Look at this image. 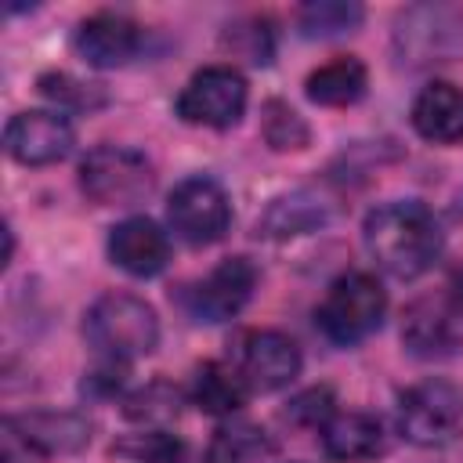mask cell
I'll return each mask as SVG.
<instances>
[{
  "mask_svg": "<svg viewBox=\"0 0 463 463\" xmlns=\"http://www.w3.org/2000/svg\"><path fill=\"white\" fill-rule=\"evenodd\" d=\"M264 137L271 148H304L307 145V123L286 105V101H268L264 105Z\"/></svg>",
  "mask_w": 463,
  "mask_h": 463,
  "instance_id": "25",
  "label": "cell"
},
{
  "mask_svg": "<svg viewBox=\"0 0 463 463\" xmlns=\"http://www.w3.org/2000/svg\"><path fill=\"white\" fill-rule=\"evenodd\" d=\"M268 452H271V441L264 438L260 427L224 423L206 449V463H260Z\"/></svg>",
  "mask_w": 463,
  "mask_h": 463,
  "instance_id": "20",
  "label": "cell"
},
{
  "mask_svg": "<svg viewBox=\"0 0 463 463\" xmlns=\"http://www.w3.org/2000/svg\"><path fill=\"white\" fill-rule=\"evenodd\" d=\"M387 311V293L369 271H344L329 282L322 304L315 307V322L326 333V340L351 347L380 329Z\"/></svg>",
  "mask_w": 463,
  "mask_h": 463,
  "instance_id": "3",
  "label": "cell"
},
{
  "mask_svg": "<svg viewBox=\"0 0 463 463\" xmlns=\"http://www.w3.org/2000/svg\"><path fill=\"white\" fill-rule=\"evenodd\" d=\"M322 449L340 463L373 459L383 452V423L369 412H336L322 423Z\"/></svg>",
  "mask_w": 463,
  "mask_h": 463,
  "instance_id": "15",
  "label": "cell"
},
{
  "mask_svg": "<svg viewBox=\"0 0 463 463\" xmlns=\"http://www.w3.org/2000/svg\"><path fill=\"white\" fill-rule=\"evenodd\" d=\"M109 257L134 279H152L170 260V239L152 217H127L109 232Z\"/></svg>",
  "mask_w": 463,
  "mask_h": 463,
  "instance_id": "13",
  "label": "cell"
},
{
  "mask_svg": "<svg viewBox=\"0 0 463 463\" xmlns=\"http://www.w3.org/2000/svg\"><path fill=\"white\" fill-rule=\"evenodd\" d=\"M90 441V423L80 412H18L4 420V445L22 449L25 456L47 459V456H69L80 452Z\"/></svg>",
  "mask_w": 463,
  "mask_h": 463,
  "instance_id": "8",
  "label": "cell"
},
{
  "mask_svg": "<svg viewBox=\"0 0 463 463\" xmlns=\"http://www.w3.org/2000/svg\"><path fill=\"white\" fill-rule=\"evenodd\" d=\"M326 221V206L322 199L307 195V192H293L275 199L264 217L257 221V235L264 239H293V235H307Z\"/></svg>",
  "mask_w": 463,
  "mask_h": 463,
  "instance_id": "19",
  "label": "cell"
},
{
  "mask_svg": "<svg viewBox=\"0 0 463 463\" xmlns=\"http://www.w3.org/2000/svg\"><path fill=\"white\" fill-rule=\"evenodd\" d=\"M72 123L61 112L51 109H29V112H14L4 127V148L11 159L25 163V166H47L58 163L72 152Z\"/></svg>",
  "mask_w": 463,
  "mask_h": 463,
  "instance_id": "11",
  "label": "cell"
},
{
  "mask_svg": "<svg viewBox=\"0 0 463 463\" xmlns=\"http://www.w3.org/2000/svg\"><path fill=\"white\" fill-rule=\"evenodd\" d=\"M452 297H456V304H459V311H463V271L452 275Z\"/></svg>",
  "mask_w": 463,
  "mask_h": 463,
  "instance_id": "28",
  "label": "cell"
},
{
  "mask_svg": "<svg viewBox=\"0 0 463 463\" xmlns=\"http://www.w3.org/2000/svg\"><path fill=\"white\" fill-rule=\"evenodd\" d=\"M246 394H250V387L239 380V373L221 365V362H203L192 373L188 398L195 409H203L210 416H232L246 402Z\"/></svg>",
  "mask_w": 463,
  "mask_h": 463,
  "instance_id": "18",
  "label": "cell"
},
{
  "mask_svg": "<svg viewBox=\"0 0 463 463\" xmlns=\"http://www.w3.org/2000/svg\"><path fill=\"white\" fill-rule=\"evenodd\" d=\"M166 221L174 228V235L188 246H210L217 239H224L228 224H232V203L224 195V188L213 177H184L170 199H166Z\"/></svg>",
  "mask_w": 463,
  "mask_h": 463,
  "instance_id": "7",
  "label": "cell"
},
{
  "mask_svg": "<svg viewBox=\"0 0 463 463\" xmlns=\"http://www.w3.org/2000/svg\"><path fill=\"white\" fill-rule=\"evenodd\" d=\"M402 340L420 358H449L459 347V333H456L449 311L441 304H430V300L409 307L405 326H402Z\"/></svg>",
  "mask_w": 463,
  "mask_h": 463,
  "instance_id": "17",
  "label": "cell"
},
{
  "mask_svg": "<svg viewBox=\"0 0 463 463\" xmlns=\"http://www.w3.org/2000/svg\"><path fill=\"white\" fill-rule=\"evenodd\" d=\"M235 373L250 391H279L300 373V347L279 329H253L235 347Z\"/></svg>",
  "mask_w": 463,
  "mask_h": 463,
  "instance_id": "9",
  "label": "cell"
},
{
  "mask_svg": "<svg viewBox=\"0 0 463 463\" xmlns=\"http://www.w3.org/2000/svg\"><path fill=\"white\" fill-rule=\"evenodd\" d=\"M246 80L239 69L232 65H206L199 69L177 94V116L192 127H213V130H224V127H235L239 116L246 112Z\"/></svg>",
  "mask_w": 463,
  "mask_h": 463,
  "instance_id": "6",
  "label": "cell"
},
{
  "mask_svg": "<svg viewBox=\"0 0 463 463\" xmlns=\"http://www.w3.org/2000/svg\"><path fill=\"white\" fill-rule=\"evenodd\" d=\"M398 430L423 449L449 445L463 434V391L445 380H423L398 398Z\"/></svg>",
  "mask_w": 463,
  "mask_h": 463,
  "instance_id": "5",
  "label": "cell"
},
{
  "mask_svg": "<svg viewBox=\"0 0 463 463\" xmlns=\"http://www.w3.org/2000/svg\"><path fill=\"white\" fill-rule=\"evenodd\" d=\"M253 286H257L253 260L250 257H228L206 279H199L184 289V307L199 322H224L246 307V300L253 297Z\"/></svg>",
  "mask_w": 463,
  "mask_h": 463,
  "instance_id": "10",
  "label": "cell"
},
{
  "mask_svg": "<svg viewBox=\"0 0 463 463\" xmlns=\"http://www.w3.org/2000/svg\"><path fill=\"white\" fill-rule=\"evenodd\" d=\"M141 43H145V29L119 11H98L83 18L72 33V51L94 69L127 65L141 51Z\"/></svg>",
  "mask_w": 463,
  "mask_h": 463,
  "instance_id": "12",
  "label": "cell"
},
{
  "mask_svg": "<svg viewBox=\"0 0 463 463\" xmlns=\"http://www.w3.org/2000/svg\"><path fill=\"white\" fill-rule=\"evenodd\" d=\"M286 416L293 423H307V427H322L333 416V391L329 387H311L300 398H293V405L286 409Z\"/></svg>",
  "mask_w": 463,
  "mask_h": 463,
  "instance_id": "27",
  "label": "cell"
},
{
  "mask_svg": "<svg viewBox=\"0 0 463 463\" xmlns=\"http://www.w3.org/2000/svg\"><path fill=\"white\" fill-rule=\"evenodd\" d=\"M365 87H369V72H365V65L354 54H340V58L318 65L304 80V94L315 105H326V109H340V105L362 101Z\"/></svg>",
  "mask_w": 463,
  "mask_h": 463,
  "instance_id": "16",
  "label": "cell"
},
{
  "mask_svg": "<svg viewBox=\"0 0 463 463\" xmlns=\"http://www.w3.org/2000/svg\"><path fill=\"white\" fill-rule=\"evenodd\" d=\"M83 333L98 354L109 362H130L159 344V318L152 304L134 293H105L83 315Z\"/></svg>",
  "mask_w": 463,
  "mask_h": 463,
  "instance_id": "2",
  "label": "cell"
},
{
  "mask_svg": "<svg viewBox=\"0 0 463 463\" xmlns=\"http://www.w3.org/2000/svg\"><path fill=\"white\" fill-rule=\"evenodd\" d=\"M36 87L43 98H51L54 105H65V109H98L105 101L98 83H83L69 72H43L36 80Z\"/></svg>",
  "mask_w": 463,
  "mask_h": 463,
  "instance_id": "23",
  "label": "cell"
},
{
  "mask_svg": "<svg viewBox=\"0 0 463 463\" xmlns=\"http://www.w3.org/2000/svg\"><path fill=\"white\" fill-rule=\"evenodd\" d=\"M362 239L369 257L394 279H416L441 257V228L416 199H394L369 210Z\"/></svg>",
  "mask_w": 463,
  "mask_h": 463,
  "instance_id": "1",
  "label": "cell"
},
{
  "mask_svg": "<svg viewBox=\"0 0 463 463\" xmlns=\"http://www.w3.org/2000/svg\"><path fill=\"white\" fill-rule=\"evenodd\" d=\"M80 188L98 206H130L156 188V170L137 148L98 145L80 163Z\"/></svg>",
  "mask_w": 463,
  "mask_h": 463,
  "instance_id": "4",
  "label": "cell"
},
{
  "mask_svg": "<svg viewBox=\"0 0 463 463\" xmlns=\"http://www.w3.org/2000/svg\"><path fill=\"white\" fill-rule=\"evenodd\" d=\"M116 452H123L130 463H177L181 441L170 438L166 430H145V434H134L130 441L116 445Z\"/></svg>",
  "mask_w": 463,
  "mask_h": 463,
  "instance_id": "26",
  "label": "cell"
},
{
  "mask_svg": "<svg viewBox=\"0 0 463 463\" xmlns=\"http://www.w3.org/2000/svg\"><path fill=\"white\" fill-rule=\"evenodd\" d=\"M412 127L434 145L463 141V90L445 80L427 83L412 101Z\"/></svg>",
  "mask_w": 463,
  "mask_h": 463,
  "instance_id": "14",
  "label": "cell"
},
{
  "mask_svg": "<svg viewBox=\"0 0 463 463\" xmlns=\"http://www.w3.org/2000/svg\"><path fill=\"white\" fill-rule=\"evenodd\" d=\"M362 7L358 4H344V0H318V4H304L297 22L304 36H340L351 33L362 22Z\"/></svg>",
  "mask_w": 463,
  "mask_h": 463,
  "instance_id": "21",
  "label": "cell"
},
{
  "mask_svg": "<svg viewBox=\"0 0 463 463\" xmlns=\"http://www.w3.org/2000/svg\"><path fill=\"white\" fill-rule=\"evenodd\" d=\"M177 402H181V394H177L170 383L156 380V383L134 391V394L123 402V412H127L130 420H137V423H166V420L177 416Z\"/></svg>",
  "mask_w": 463,
  "mask_h": 463,
  "instance_id": "22",
  "label": "cell"
},
{
  "mask_svg": "<svg viewBox=\"0 0 463 463\" xmlns=\"http://www.w3.org/2000/svg\"><path fill=\"white\" fill-rule=\"evenodd\" d=\"M224 43H228L239 58H246L250 65H268V61H271V51H275V40H271V29H268L264 18H250V22L228 25Z\"/></svg>",
  "mask_w": 463,
  "mask_h": 463,
  "instance_id": "24",
  "label": "cell"
}]
</instances>
